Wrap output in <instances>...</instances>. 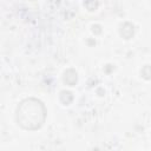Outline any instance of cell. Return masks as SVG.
I'll list each match as a JSON object with an SVG mask.
<instances>
[{"mask_svg": "<svg viewBox=\"0 0 151 151\" xmlns=\"http://www.w3.org/2000/svg\"><path fill=\"white\" fill-rule=\"evenodd\" d=\"M63 80L66 85L68 86H74L77 84V80H78V76H77V72L73 70V68H68L67 71L64 72V76H63Z\"/></svg>", "mask_w": 151, "mask_h": 151, "instance_id": "2", "label": "cell"}, {"mask_svg": "<svg viewBox=\"0 0 151 151\" xmlns=\"http://www.w3.org/2000/svg\"><path fill=\"white\" fill-rule=\"evenodd\" d=\"M119 32H120V35L124 39H130L134 34V26L132 24H130V22H124V24L120 25Z\"/></svg>", "mask_w": 151, "mask_h": 151, "instance_id": "3", "label": "cell"}, {"mask_svg": "<svg viewBox=\"0 0 151 151\" xmlns=\"http://www.w3.org/2000/svg\"><path fill=\"white\" fill-rule=\"evenodd\" d=\"M142 74L144 76L145 79H149L150 78V73H149V65H145L144 70H142Z\"/></svg>", "mask_w": 151, "mask_h": 151, "instance_id": "4", "label": "cell"}, {"mask_svg": "<svg viewBox=\"0 0 151 151\" xmlns=\"http://www.w3.org/2000/svg\"><path fill=\"white\" fill-rule=\"evenodd\" d=\"M46 107L37 98H26L17 107L15 119L18 125L27 131L39 130L46 120Z\"/></svg>", "mask_w": 151, "mask_h": 151, "instance_id": "1", "label": "cell"}]
</instances>
